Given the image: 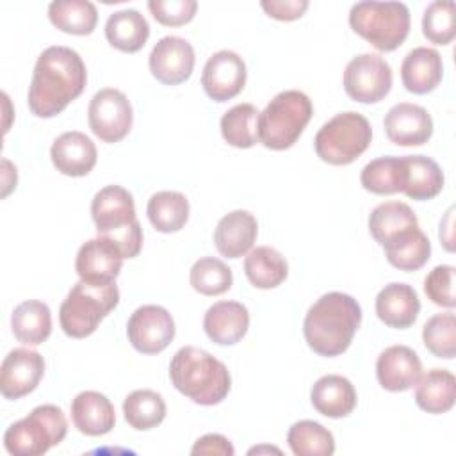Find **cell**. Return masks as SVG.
I'll list each match as a JSON object with an SVG mask.
<instances>
[{
  "label": "cell",
  "mask_w": 456,
  "mask_h": 456,
  "mask_svg": "<svg viewBox=\"0 0 456 456\" xmlns=\"http://www.w3.org/2000/svg\"><path fill=\"white\" fill-rule=\"evenodd\" d=\"M189 280L196 292L203 296H219L232 287L233 274L223 260L216 256H201L192 264Z\"/></svg>",
  "instance_id": "39"
},
{
  "label": "cell",
  "mask_w": 456,
  "mask_h": 456,
  "mask_svg": "<svg viewBox=\"0 0 456 456\" xmlns=\"http://www.w3.org/2000/svg\"><path fill=\"white\" fill-rule=\"evenodd\" d=\"M11 328L21 344H43L52 333V314L48 305L37 299L20 303L11 314Z\"/></svg>",
  "instance_id": "30"
},
{
  "label": "cell",
  "mask_w": 456,
  "mask_h": 456,
  "mask_svg": "<svg viewBox=\"0 0 456 456\" xmlns=\"http://www.w3.org/2000/svg\"><path fill=\"white\" fill-rule=\"evenodd\" d=\"M123 258V253L112 240L94 237L80 246L75 258V269L84 281L109 283L118 278Z\"/></svg>",
  "instance_id": "17"
},
{
  "label": "cell",
  "mask_w": 456,
  "mask_h": 456,
  "mask_svg": "<svg viewBox=\"0 0 456 456\" xmlns=\"http://www.w3.org/2000/svg\"><path fill=\"white\" fill-rule=\"evenodd\" d=\"M258 110L253 103H237L221 118V134L235 148H251L258 141Z\"/></svg>",
  "instance_id": "38"
},
{
  "label": "cell",
  "mask_w": 456,
  "mask_h": 456,
  "mask_svg": "<svg viewBox=\"0 0 456 456\" xmlns=\"http://www.w3.org/2000/svg\"><path fill=\"white\" fill-rule=\"evenodd\" d=\"M91 216L98 237L112 240L125 258H134L142 248V228L135 216L132 194L121 185H105L91 201Z\"/></svg>",
  "instance_id": "4"
},
{
  "label": "cell",
  "mask_w": 456,
  "mask_h": 456,
  "mask_svg": "<svg viewBox=\"0 0 456 456\" xmlns=\"http://www.w3.org/2000/svg\"><path fill=\"white\" fill-rule=\"evenodd\" d=\"M87 71L78 52L53 45L45 48L34 66L28 86V109L37 118H53L82 94Z\"/></svg>",
  "instance_id": "1"
},
{
  "label": "cell",
  "mask_w": 456,
  "mask_h": 456,
  "mask_svg": "<svg viewBox=\"0 0 456 456\" xmlns=\"http://www.w3.org/2000/svg\"><path fill=\"white\" fill-rule=\"evenodd\" d=\"M146 214L157 232L173 233L189 219V200L178 191H159L148 200Z\"/></svg>",
  "instance_id": "32"
},
{
  "label": "cell",
  "mask_w": 456,
  "mask_h": 456,
  "mask_svg": "<svg viewBox=\"0 0 456 456\" xmlns=\"http://www.w3.org/2000/svg\"><path fill=\"white\" fill-rule=\"evenodd\" d=\"M71 420L82 435L100 436L114 428L116 411L107 395L84 390L71 401Z\"/></svg>",
  "instance_id": "24"
},
{
  "label": "cell",
  "mask_w": 456,
  "mask_h": 456,
  "mask_svg": "<svg viewBox=\"0 0 456 456\" xmlns=\"http://www.w3.org/2000/svg\"><path fill=\"white\" fill-rule=\"evenodd\" d=\"M45 360L37 351L16 347L7 353L0 367V392L5 399H20L39 385Z\"/></svg>",
  "instance_id": "15"
},
{
  "label": "cell",
  "mask_w": 456,
  "mask_h": 456,
  "mask_svg": "<svg viewBox=\"0 0 456 456\" xmlns=\"http://www.w3.org/2000/svg\"><path fill=\"white\" fill-rule=\"evenodd\" d=\"M119 289L114 281H77L59 308L62 331L71 338H84L96 331L98 324L118 306Z\"/></svg>",
  "instance_id": "5"
},
{
  "label": "cell",
  "mask_w": 456,
  "mask_h": 456,
  "mask_svg": "<svg viewBox=\"0 0 456 456\" xmlns=\"http://www.w3.org/2000/svg\"><path fill=\"white\" fill-rule=\"evenodd\" d=\"M362 324L360 303L344 292L322 294L306 312L303 333L308 347L321 356H338Z\"/></svg>",
  "instance_id": "2"
},
{
  "label": "cell",
  "mask_w": 456,
  "mask_h": 456,
  "mask_svg": "<svg viewBox=\"0 0 456 456\" xmlns=\"http://www.w3.org/2000/svg\"><path fill=\"white\" fill-rule=\"evenodd\" d=\"M387 260L401 271L420 269L431 255V242L426 233L419 228H408L394 235L383 244Z\"/></svg>",
  "instance_id": "27"
},
{
  "label": "cell",
  "mask_w": 456,
  "mask_h": 456,
  "mask_svg": "<svg viewBox=\"0 0 456 456\" xmlns=\"http://www.w3.org/2000/svg\"><path fill=\"white\" fill-rule=\"evenodd\" d=\"M442 55L435 48L417 46L410 50L401 62L403 86L413 94H426L436 89L442 82Z\"/></svg>",
  "instance_id": "23"
},
{
  "label": "cell",
  "mask_w": 456,
  "mask_h": 456,
  "mask_svg": "<svg viewBox=\"0 0 456 456\" xmlns=\"http://www.w3.org/2000/svg\"><path fill=\"white\" fill-rule=\"evenodd\" d=\"M372 128L367 118L354 110L335 114L315 134L314 146L321 160L331 166L354 162L370 144Z\"/></svg>",
  "instance_id": "8"
},
{
  "label": "cell",
  "mask_w": 456,
  "mask_h": 456,
  "mask_svg": "<svg viewBox=\"0 0 456 456\" xmlns=\"http://www.w3.org/2000/svg\"><path fill=\"white\" fill-rule=\"evenodd\" d=\"M50 157L59 173L66 176H86L94 167L98 151L91 137L82 132L69 130L53 141Z\"/></svg>",
  "instance_id": "19"
},
{
  "label": "cell",
  "mask_w": 456,
  "mask_h": 456,
  "mask_svg": "<svg viewBox=\"0 0 456 456\" xmlns=\"http://www.w3.org/2000/svg\"><path fill=\"white\" fill-rule=\"evenodd\" d=\"M351 28L379 52H392L410 34V11L403 2L363 0L349 11Z\"/></svg>",
  "instance_id": "6"
},
{
  "label": "cell",
  "mask_w": 456,
  "mask_h": 456,
  "mask_svg": "<svg viewBox=\"0 0 456 456\" xmlns=\"http://www.w3.org/2000/svg\"><path fill=\"white\" fill-rule=\"evenodd\" d=\"M422 34L435 45H449L456 36V4L435 0L422 14Z\"/></svg>",
  "instance_id": "40"
},
{
  "label": "cell",
  "mask_w": 456,
  "mask_h": 456,
  "mask_svg": "<svg viewBox=\"0 0 456 456\" xmlns=\"http://www.w3.org/2000/svg\"><path fill=\"white\" fill-rule=\"evenodd\" d=\"M2 167H4V189H2V198H5L12 187H16V167L7 160L2 159Z\"/></svg>",
  "instance_id": "46"
},
{
  "label": "cell",
  "mask_w": 456,
  "mask_h": 456,
  "mask_svg": "<svg viewBox=\"0 0 456 456\" xmlns=\"http://www.w3.org/2000/svg\"><path fill=\"white\" fill-rule=\"evenodd\" d=\"M415 385V403L420 410L440 415L454 406L456 379L451 370L431 369L424 376L420 374Z\"/></svg>",
  "instance_id": "28"
},
{
  "label": "cell",
  "mask_w": 456,
  "mask_h": 456,
  "mask_svg": "<svg viewBox=\"0 0 456 456\" xmlns=\"http://www.w3.org/2000/svg\"><path fill=\"white\" fill-rule=\"evenodd\" d=\"M148 9L153 18L167 27H180L189 23L198 9L196 0H150Z\"/></svg>",
  "instance_id": "43"
},
{
  "label": "cell",
  "mask_w": 456,
  "mask_h": 456,
  "mask_svg": "<svg viewBox=\"0 0 456 456\" xmlns=\"http://www.w3.org/2000/svg\"><path fill=\"white\" fill-rule=\"evenodd\" d=\"M166 401L164 397L148 388L134 390L123 401V415L130 428L137 431H148L157 428L166 417Z\"/></svg>",
  "instance_id": "36"
},
{
  "label": "cell",
  "mask_w": 456,
  "mask_h": 456,
  "mask_svg": "<svg viewBox=\"0 0 456 456\" xmlns=\"http://www.w3.org/2000/svg\"><path fill=\"white\" fill-rule=\"evenodd\" d=\"M244 273L253 287L274 289L285 281L289 265L278 249L271 246H256L244 260Z\"/></svg>",
  "instance_id": "31"
},
{
  "label": "cell",
  "mask_w": 456,
  "mask_h": 456,
  "mask_svg": "<svg viewBox=\"0 0 456 456\" xmlns=\"http://www.w3.org/2000/svg\"><path fill=\"white\" fill-rule=\"evenodd\" d=\"M194 48L180 36L160 37L150 52V71L151 75L166 84L178 86L185 82L194 69Z\"/></svg>",
  "instance_id": "13"
},
{
  "label": "cell",
  "mask_w": 456,
  "mask_h": 456,
  "mask_svg": "<svg viewBox=\"0 0 456 456\" xmlns=\"http://www.w3.org/2000/svg\"><path fill=\"white\" fill-rule=\"evenodd\" d=\"M175 321L160 305H142L128 319L126 335L134 349L144 354L164 351L175 338Z\"/></svg>",
  "instance_id": "12"
},
{
  "label": "cell",
  "mask_w": 456,
  "mask_h": 456,
  "mask_svg": "<svg viewBox=\"0 0 456 456\" xmlns=\"http://www.w3.org/2000/svg\"><path fill=\"white\" fill-rule=\"evenodd\" d=\"M287 444L296 456H331L335 452V438L331 431L308 419L290 426Z\"/></svg>",
  "instance_id": "37"
},
{
  "label": "cell",
  "mask_w": 456,
  "mask_h": 456,
  "mask_svg": "<svg viewBox=\"0 0 456 456\" xmlns=\"http://www.w3.org/2000/svg\"><path fill=\"white\" fill-rule=\"evenodd\" d=\"M376 315L390 328H410L420 312L417 290L408 283H388L376 296Z\"/></svg>",
  "instance_id": "20"
},
{
  "label": "cell",
  "mask_w": 456,
  "mask_h": 456,
  "mask_svg": "<svg viewBox=\"0 0 456 456\" xmlns=\"http://www.w3.org/2000/svg\"><path fill=\"white\" fill-rule=\"evenodd\" d=\"M91 132L103 142L121 141L132 128L134 110L119 89L105 87L94 93L87 109Z\"/></svg>",
  "instance_id": "11"
},
{
  "label": "cell",
  "mask_w": 456,
  "mask_h": 456,
  "mask_svg": "<svg viewBox=\"0 0 456 456\" xmlns=\"http://www.w3.org/2000/svg\"><path fill=\"white\" fill-rule=\"evenodd\" d=\"M387 137L397 146H422L433 135L431 114L410 102L395 103L383 119Z\"/></svg>",
  "instance_id": "16"
},
{
  "label": "cell",
  "mask_w": 456,
  "mask_h": 456,
  "mask_svg": "<svg viewBox=\"0 0 456 456\" xmlns=\"http://www.w3.org/2000/svg\"><path fill=\"white\" fill-rule=\"evenodd\" d=\"M360 182L372 194L403 192L404 187V160L403 157H378L363 166Z\"/></svg>",
  "instance_id": "35"
},
{
  "label": "cell",
  "mask_w": 456,
  "mask_h": 456,
  "mask_svg": "<svg viewBox=\"0 0 456 456\" xmlns=\"http://www.w3.org/2000/svg\"><path fill=\"white\" fill-rule=\"evenodd\" d=\"M246 75V64L239 53L219 50L205 62L201 86L210 100L226 102L244 89Z\"/></svg>",
  "instance_id": "14"
},
{
  "label": "cell",
  "mask_w": 456,
  "mask_h": 456,
  "mask_svg": "<svg viewBox=\"0 0 456 456\" xmlns=\"http://www.w3.org/2000/svg\"><path fill=\"white\" fill-rule=\"evenodd\" d=\"M48 18L62 32L87 36L96 27L98 11L89 0H53L48 5Z\"/></svg>",
  "instance_id": "33"
},
{
  "label": "cell",
  "mask_w": 456,
  "mask_h": 456,
  "mask_svg": "<svg viewBox=\"0 0 456 456\" xmlns=\"http://www.w3.org/2000/svg\"><path fill=\"white\" fill-rule=\"evenodd\" d=\"M426 296L438 306L454 308V267L452 265H436L424 280Z\"/></svg>",
  "instance_id": "42"
},
{
  "label": "cell",
  "mask_w": 456,
  "mask_h": 456,
  "mask_svg": "<svg viewBox=\"0 0 456 456\" xmlns=\"http://www.w3.org/2000/svg\"><path fill=\"white\" fill-rule=\"evenodd\" d=\"M169 379L173 387L201 406L221 403L232 387L226 365L208 351L185 346L169 362Z\"/></svg>",
  "instance_id": "3"
},
{
  "label": "cell",
  "mask_w": 456,
  "mask_h": 456,
  "mask_svg": "<svg viewBox=\"0 0 456 456\" xmlns=\"http://www.w3.org/2000/svg\"><path fill=\"white\" fill-rule=\"evenodd\" d=\"M249 328V312L239 301H217L203 317L207 337L219 346L237 344Z\"/></svg>",
  "instance_id": "22"
},
{
  "label": "cell",
  "mask_w": 456,
  "mask_h": 456,
  "mask_svg": "<svg viewBox=\"0 0 456 456\" xmlns=\"http://www.w3.org/2000/svg\"><path fill=\"white\" fill-rule=\"evenodd\" d=\"M392 87V68L378 53H360L344 69V89L360 103L381 102Z\"/></svg>",
  "instance_id": "10"
},
{
  "label": "cell",
  "mask_w": 456,
  "mask_h": 456,
  "mask_svg": "<svg viewBox=\"0 0 456 456\" xmlns=\"http://www.w3.org/2000/svg\"><path fill=\"white\" fill-rule=\"evenodd\" d=\"M422 374L419 354L408 346H390L376 360V378L388 392H404L411 388Z\"/></svg>",
  "instance_id": "18"
},
{
  "label": "cell",
  "mask_w": 456,
  "mask_h": 456,
  "mask_svg": "<svg viewBox=\"0 0 456 456\" xmlns=\"http://www.w3.org/2000/svg\"><path fill=\"white\" fill-rule=\"evenodd\" d=\"M66 433L68 422L62 410L55 404H41L7 428L4 447L14 456H41L59 445Z\"/></svg>",
  "instance_id": "9"
},
{
  "label": "cell",
  "mask_w": 456,
  "mask_h": 456,
  "mask_svg": "<svg viewBox=\"0 0 456 456\" xmlns=\"http://www.w3.org/2000/svg\"><path fill=\"white\" fill-rule=\"evenodd\" d=\"M413 226H419V219L411 207L403 201L379 203L369 216V232L379 246Z\"/></svg>",
  "instance_id": "34"
},
{
  "label": "cell",
  "mask_w": 456,
  "mask_h": 456,
  "mask_svg": "<svg viewBox=\"0 0 456 456\" xmlns=\"http://www.w3.org/2000/svg\"><path fill=\"white\" fill-rule=\"evenodd\" d=\"M260 5L271 18L292 21L303 16L308 9V0H262Z\"/></svg>",
  "instance_id": "44"
},
{
  "label": "cell",
  "mask_w": 456,
  "mask_h": 456,
  "mask_svg": "<svg viewBox=\"0 0 456 456\" xmlns=\"http://www.w3.org/2000/svg\"><path fill=\"white\" fill-rule=\"evenodd\" d=\"M105 37L121 52H139L150 37L148 20L137 9L116 11L105 21Z\"/></svg>",
  "instance_id": "26"
},
{
  "label": "cell",
  "mask_w": 456,
  "mask_h": 456,
  "mask_svg": "<svg viewBox=\"0 0 456 456\" xmlns=\"http://www.w3.org/2000/svg\"><path fill=\"white\" fill-rule=\"evenodd\" d=\"M404 187L403 194L411 200H431L444 189V173L440 166L426 155H404Z\"/></svg>",
  "instance_id": "29"
},
{
  "label": "cell",
  "mask_w": 456,
  "mask_h": 456,
  "mask_svg": "<svg viewBox=\"0 0 456 456\" xmlns=\"http://www.w3.org/2000/svg\"><path fill=\"white\" fill-rule=\"evenodd\" d=\"M312 406L324 417L342 419L356 408V390L353 383L340 374L319 378L310 390Z\"/></svg>",
  "instance_id": "25"
},
{
  "label": "cell",
  "mask_w": 456,
  "mask_h": 456,
  "mask_svg": "<svg viewBox=\"0 0 456 456\" xmlns=\"http://www.w3.org/2000/svg\"><path fill=\"white\" fill-rule=\"evenodd\" d=\"M422 342L429 353L451 360L456 353V317L452 312L435 314L422 328Z\"/></svg>",
  "instance_id": "41"
},
{
  "label": "cell",
  "mask_w": 456,
  "mask_h": 456,
  "mask_svg": "<svg viewBox=\"0 0 456 456\" xmlns=\"http://www.w3.org/2000/svg\"><path fill=\"white\" fill-rule=\"evenodd\" d=\"M312 114V102L303 91H281L258 114V141L269 150H287L299 139Z\"/></svg>",
  "instance_id": "7"
},
{
  "label": "cell",
  "mask_w": 456,
  "mask_h": 456,
  "mask_svg": "<svg viewBox=\"0 0 456 456\" xmlns=\"http://www.w3.org/2000/svg\"><path fill=\"white\" fill-rule=\"evenodd\" d=\"M192 454H219V456H233L235 449L230 440L219 433H208L196 440L191 449Z\"/></svg>",
  "instance_id": "45"
},
{
  "label": "cell",
  "mask_w": 456,
  "mask_h": 456,
  "mask_svg": "<svg viewBox=\"0 0 456 456\" xmlns=\"http://www.w3.org/2000/svg\"><path fill=\"white\" fill-rule=\"evenodd\" d=\"M258 233L256 217L248 210H232L223 216L214 230V244L226 258H240L246 255Z\"/></svg>",
  "instance_id": "21"
}]
</instances>
